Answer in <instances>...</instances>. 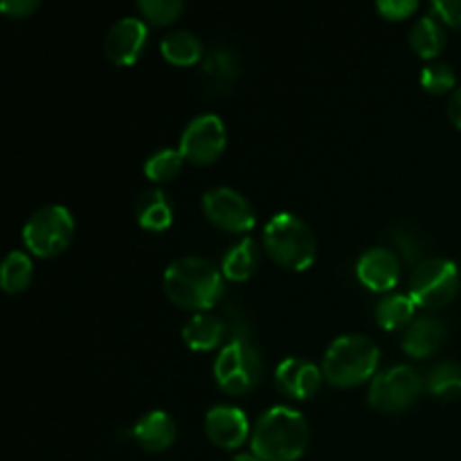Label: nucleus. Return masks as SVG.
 <instances>
[{
  "label": "nucleus",
  "instance_id": "nucleus-1",
  "mask_svg": "<svg viewBox=\"0 0 461 461\" xmlns=\"http://www.w3.org/2000/svg\"><path fill=\"white\" fill-rule=\"evenodd\" d=\"M309 446V423L297 410L275 405L257 419L250 450L261 461H297Z\"/></svg>",
  "mask_w": 461,
  "mask_h": 461
},
{
  "label": "nucleus",
  "instance_id": "nucleus-2",
  "mask_svg": "<svg viewBox=\"0 0 461 461\" xmlns=\"http://www.w3.org/2000/svg\"><path fill=\"white\" fill-rule=\"evenodd\" d=\"M165 293L180 309L203 313L223 295V273L203 257H178L165 270Z\"/></svg>",
  "mask_w": 461,
  "mask_h": 461
},
{
  "label": "nucleus",
  "instance_id": "nucleus-3",
  "mask_svg": "<svg viewBox=\"0 0 461 461\" xmlns=\"http://www.w3.org/2000/svg\"><path fill=\"white\" fill-rule=\"evenodd\" d=\"M378 351L376 342L360 333H347L329 345L322 360V374L331 385L356 387L376 376Z\"/></svg>",
  "mask_w": 461,
  "mask_h": 461
},
{
  "label": "nucleus",
  "instance_id": "nucleus-4",
  "mask_svg": "<svg viewBox=\"0 0 461 461\" xmlns=\"http://www.w3.org/2000/svg\"><path fill=\"white\" fill-rule=\"evenodd\" d=\"M264 246L279 266L295 273L311 268L318 255V241L311 225L291 212H279L266 223Z\"/></svg>",
  "mask_w": 461,
  "mask_h": 461
},
{
  "label": "nucleus",
  "instance_id": "nucleus-5",
  "mask_svg": "<svg viewBox=\"0 0 461 461\" xmlns=\"http://www.w3.org/2000/svg\"><path fill=\"white\" fill-rule=\"evenodd\" d=\"M214 378L228 394L241 396L255 390L264 378V360L257 347L243 336L230 338L214 363Z\"/></svg>",
  "mask_w": 461,
  "mask_h": 461
},
{
  "label": "nucleus",
  "instance_id": "nucleus-6",
  "mask_svg": "<svg viewBox=\"0 0 461 461\" xmlns=\"http://www.w3.org/2000/svg\"><path fill=\"white\" fill-rule=\"evenodd\" d=\"M75 237V219L63 205H43L27 219L23 241L36 257H57L70 246Z\"/></svg>",
  "mask_w": 461,
  "mask_h": 461
},
{
  "label": "nucleus",
  "instance_id": "nucleus-7",
  "mask_svg": "<svg viewBox=\"0 0 461 461\" xmlns=\"http://www.w3.org/2000/svg\"><path fill=\"white\" fill-rule=\"evenodd\" d=\"M459 293V268L444 257L419 261L410 277V297L423 309H441Z\"/></svg>",
  "mask_w": 461,
  "mask_h": 461
},
{
  "label": "nucleus",
  "instance_id": "nucleus-8",
  "mask_svg": "<svg viewBox=\"0 0 461 461\" xmlns=\"http://www.w3.org/2000/svg\"><path fill=\"white\" fill-rule=\"evenodd\" d=\"M423 390V378L408 365H396L376 374L369 385V405L383 414H396L410 408Z\"/></svg>",
  "mask_w": 461,
  "mask_h": 461
},
{
  "label": "nucleus",
  "instance_id": "nucleus-9",
  "mask_svg": "<svg viewBox=\"0 0 461 461\" xmlns=\"http://www.w3.org/2000/svg\"><path fill=\"white\" fill-rule=\"evenodd\" d=\"M225 142H228V133H225L223 120L214 113H205V115L194 117L185 126L178 149L185 160L205 167L219 160L221 153L225 151Z\"/></svg>",
  "mask_w": 461,
  "mask_h": 461
},
{
  "label": "nucleus",
  "instance_id": "nucleus-10",
  "mask_svg": "<svg viewBox=\"0 0 461 461\" xmlns=\"http://www.w3.org/2000/svg\"><path fill=\"white\" fill-rule=\"evenodd\" d=\"M205 216L225 232L243 234L255 228V210L241 192L232 187H214L203 196Z\"/></svg>",
  "mask_w": 461,
  "mask_h": 461
},
{
  "label": "nucleus",
  "instance_id": "nucleus-11",
  "mask_svg": "<svg viewBox=\"0 0 461 461\" xmlns=\"http://www.w3.org/2000/svg\"><path fill=\"white\" fill-rule=\"evenodd\" d=\"M147 23L135 16L120 18L108 27L106 36H104V52L117 66H133L147 45Z\"/></svg>",
  "mask_w": 461,
  "mask_h": 461
},
{
  "label": "nucleus",
  "instance_id": "nucleus-12",
  "mask_svg": "<svg viewBox=\"0 0 461 461\" xmlns=\"http://www.w3.org/2000/svg\"><path fill=\"white\" fill-rule=\"evenodd\" d=\"M356 275L369 291L390 293L401 279V261L390 248L374 246L360 255L358 264H356Z\"/></svg>",
  "mask_w": 461,
  "mask_h": 461
},
{
  "label": "nucleus",
  "instance_id": "nucleus-13",
  "mask_svg": "<svg viewBox=\"0 0 461 461\" xmlns=\"http://www.w3.org/2000/svg\"><path fill=\"white\" fill-rule=\"evenodd\" d=\"M205 432L212 444L225 450L239 448L252 435L246 412L234 405H214L205 414Z\"/></svg>",
  "mask_w": 461,
  "mask_h": 461
},
{
  "label": "nucleus",
  "instance_id": "nucleus-14",
  "mask_svg": "<svg viewBox=\"0 0 461 461\" xmlns=\"http://www.w3.org/2000/svg\"><path fill=\"white\" fill-rule=\"evenodd\" d=\"M324 374L318 365L304 358H286L275 369V385L284 396L304 401L320 390Z\"/></svg>",
  "mask_w": 461,
  "mask_h": 461
},
{
  "label": "nucleus",
  "instance_id": "nucleus-15",
  "mask_svg": "<svg viewBox=\"0 0 461 461\" xmlns=\"http://www.w3.org/2000/svg\"><path fill=\"white\" fill-rule=\"evenodd\" d=\"M131 435L147 453H162L176 441V421L165 410H151L138 419Z\"/></svg>",
  "mask_w": 461,
  "mask_h": 461
},
{
  "label": "nucleus",
  "instance_id": "nucleus-16",
  "mask_svg": "<svg viewBox=\"0 0 461 461\" xmlns=\"http://www.w3.org/2000/svg\"><path fill=\"white\" fill-rule=\"evenodd\" d=\"M446 340V327L439 318H432V315H423V318L412 320L408 329L403 333V351L412 358H428V356L435 354L441 347V342Z\"/></svg>",
  "mask_w": 461,
  "mask_h": 461
},
{
  "label": "nucleus",
  "instance_id": "nucleus-17",
  "mask_svg": "<svg viewBox=\"0 0 461 461\" xmlns=\"http://www.w3.org/2000/svg\"><path fill=\"white\" fill-rule=\"evenodd\" d=\"M228 333V322L214 313H196L183 327V340L194 351H210L223 342Z\"/></svg>",
  "mask_w": 461,
  "mask_h": 461
},
{
  "label": "nucleus",
  "instance_id": "nucleus-18",
  "mask_svg": "<svg viewBox=\"0 0 461 461\" xmlns=\"http://www.w3.org/2000/svg\"><path fill=\"white\" fill-rule=\"evenodd\" d=\"M135 219L144 230L162 232L174 223V205L162 189H144L135 201Z\"/></svg>",
  "mask_w": 461,
  "mask_h": 461
},
{
  "label": "nucleus",
  "instance_id": "nucleus-19",
  "mask_svg": "<svg viewBox=\"0 0 461 461\" xmlns=\"http://www.w3.org/2000/svg\"><path fill=\"white\" fill-rule=\"evenodd\" d=\"M257 266H259V246L255 239L246 237L225 252L221 261V273L230 282H246L255 275Z\"/></svg>",
  "mask_w": 461,
  "mask_h": 461
},
{
  "label": "nucleus",
  "instance_id": "nucleus-20",
  "mask_svg": "<svg viewBox=\"0 0 461 461\" xmlns=\"http://www.w3.org/2000/svg\"><path fill=\"white\" fill-rule=\"evenodd\" d=\"M160 52L176 66H192L203 59V43L189 30H176L160 41Z\"/></svg>",
  "mask_w": 461,
  "mask_h": 461
},
{
  "label": "nucleus",
  "instance_id": "nucleus-21",
  "mask_svg": "<svg viewBox=\"0 0 461 461\" xmlns=\"http://www.w3.org/2000/svg\"><path fill=\"white\" fill-rule=\"evenodd\" d=\"M414 300L410 293H387L376 304V320L385 331H396V329L412 324L414 318Z\"/></svg>",
  "mask_w": 461,
  "mask_h": 461
},
{
  "label": "nucleus",
  "instance_id": "nucleus-22",
  "mask_svg": "<svg viewBox=\"0 0 461 461\" xmlns=\"http://www.w3.org/2000/svg\"><path fill=\"white\" fill-rule=\"evenodd\" d=\"M446 34L435 16H423L410 30V48L423 59H435L444 50Z\"/></svg>",
  "mask_w": 461,
  "mask_h": 461
},
{
  "label": "nucleus",
  "instance_id": "nucleus-23",
  "mask_svg": "<svg viewBox=\"0 0 461 461\" xmlns=\"http://www.w3.org/2000/svg\"><path fill=\"white\" fill-rule=\"evenodd\" d=\"M203 70H205V77L212 81L214 88H228L239 77L237 54L232 50L223 48V45H216L203 61Z\"/></svg>",
  "mask_w": 461,
  "mask_h": 461
},
{
  "label": "nucleus",
  "instance_id": "nucleus-24",
  "mask_svg": "<svg viewBox=\"0 0 461 461\" xmlns=\"http://www.w3.org/2000/svg\"><path fill=\"white\" fill-rule=\"evenodd\" d=\"M32 259L21 250L7 252V257L3 259V268H0V284H3L5 293H23L32 284Z\"/></svg>",
  "mask_w": 461,
  "mask_h": 461
},
{
  "label": "nucleus",
  "instance_id": "nucleus-25",
  "mask_svg": "<svg viewBox=\"0 0 461 461\" xmlns=\"http://www.w3.org/2000/svg\"><path fill=\"white\" fill-rule=\"evenodd\" d=\"M426 387L437 399H457L461 396V365L441 360L428 372Z\"/></svg>",
  "mask_w": 461,
  "mask_h": 461
},
{
  "label": "nucleus",
  "instance_id": "nucleus-26",
  "mask_svg": "<svg viewBox=\"0 0 461 461\" xmlns=\"http://www.w3.org/2000/svg\"><path fill=\"white\" fill-rule=\"evenodd\" d=\"M185 165V156L180 149H160L144 162V174L153 183H169L180 174Z\"/></svg>",
  "mask_w": 461,
  "mask_h": 461
},
{
  "label": "nucleus",
  "instance_id": "nucleus-27",
  "mask_svg": "<svg viewBox=\"0 0 461 461\" xmlns=\"http://www.w3.org/2000/svg\"><path fill=\"white\" fill-rule=\"evenodd\" d=\"M457 79H455V70L448 66V63H428L426 68L421 70V86L432 95H444L448 90H457L455 88Z\"/></svg>",
  "mask_w": 461,
  "mask_h": 461
},
{
  "label": "nucleus",
  "instance_id": "nucleus-28",
  "mask_svg": "<svg viewBox=\"0 0 461 461\" xmlns=\"http://www.w3.org/2000/svg\"><path fill=\"white\" fill-rule=\"evenodd\" d=\"M138 7L153 25H171L183 14L185 5L180 0H140Z\"/></svg>",
  "mask_w": 461,
  "mask_h": 461
},
{
  "label": "nucleus",
  "instance_id": "nucleus-29",
  "mask_svg": "<svg viewBox=\"0 0 461 461\" xmlns=\"http://www.w3.org/2000/svg\"><path fill=\"white\" fill-rule=\"evenodd\" d=\"M417 0H381V3H376V9L387 21H403L410 14L417 12Z\"/></svg>",
  "mask_w": 461,
  "mask_h": 461
},
{
  "label": "nucleus",
  "instance_id": "nucleus-30",
  "mask_svg": "<svg viewBox=\"0 0 461 461\" xmlns=\"http://www.w3.org/2000/svg\"><path fill=\"white\" fill-rule=\"evenodd\" d=\"M432 12L446 25L461 30V0H437V3H432Z\"/></svg>",
  "mask_w": 461,
  "mask_h": 461
},
{
  "label": "nucleus",
  "instance_id": "nucleus-31",
  "mask_svg": "<svg viewBox=\"0 0 461 461\" xmlns=\"http://www.w3.org/2000/svg\"><path fill=\"white\" fill-rule=\"evenodd\" d=\"M394 243L396 248L403 252L408 264H414V261L419 259V255H421V246H419L417 237H414L412 232H401L399 230V232H394Z\"/></svg>",
  "mask_w": 461,
  "mask_h": 461
},
{
  "label": "nucleus",
  "instance_id": "nucleus-32",
  "mask_svg": "<svg viewBox=\"0 0 461 461\" xmlns=\"http://www.w3.org/2000/svg\"><path fill=\"white\" fill-rule=\"evenodd\" d=\"M0 9H3V14H7L12 18H25L39 9V0H5L0 5Z\"/></svg>",
  "mask_w": 461,
  "mask_h": 461
},
{
  "label": "nucleus",
  "instance_id": "nucleus-33",
  "mask_svg": "<svg viewBox=\"0 0 461 461\" xmlns=\"http://www.w3.org/2000/svg\"><path fill=\"white\" fill-rule=\"evenodd\" d=\"M448 117L455 126L461 131V86L450 95V102H448Z\"/></svg>",
  "mask_w": 461,
  "mask_h": 461
},
{
  "label": "nucleus",
  "instance_id": "nucleus-34",
  "mask_svg": "<svg viewBox=\"0 0 461 461\" xmlns=\"http://www.w3.org/2000/svg\"><path fill=\"white\" fill-rule=\"evenodd\" d=\"M230 461H261V459L257 457V455H252V453H241V455H234V457Z\"/></svg>",
  "mask_w": 461,
  "mask_h": 461
}]
</instances>
